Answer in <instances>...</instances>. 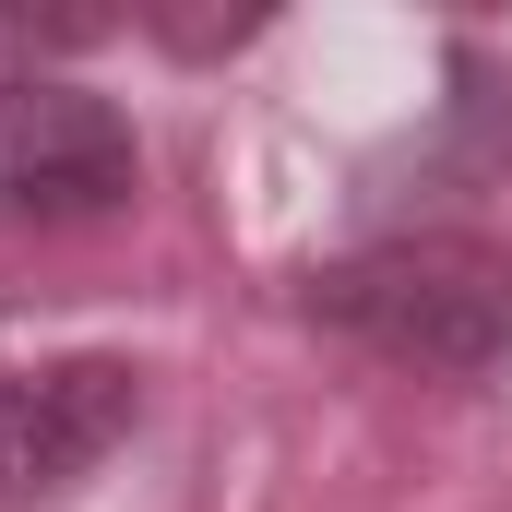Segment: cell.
<instances>
[{
	"label": "cell",
	"instance_id": "2",
	"mask_svg": "<svg viewBox=\"0 0 512 512\" xmlns=\"http://www.w3.org/2000/svg\"><path fill=\"white\" fill-rule=\"evenodd\" d=\"M131 179H143V155L108 96H84L60 72H0V215L84 227V215H120Z\"/></svg>",
	"mask_w": 512,
	"mask_h": 512
},
{
	"label": "cell",
	"instance_id": "1",
	"mask_svg": "<svg viewBox=\"0 0 512 512\" xmlns=\"http://www.w3.org/2000/svg\"><path fill=\"white\" fill-rule=\"evenodd\" d=\"M310 322L429 382H489L512 358V262L477 239H382L310 274Z\"/></svg>",
	"mask_w": 512,
	"mask_h": 512
},
{
	"label": "cell",
	"instance_id": "3",
	"mask_svg": "<svg viewBox=\"0 0 512 512\" xmlns=\"http://www.w3.org/2000/svg\"><path fill=\"white\" fill-rule=\"evenodd\" d=\"M143 405V370L131 358H48V370H12L0 382V512L60 501L72 477L108 465V441Z\"/></svg>",
	"mask_w": 512,
	"mask_h": 512
}]
</instances>
